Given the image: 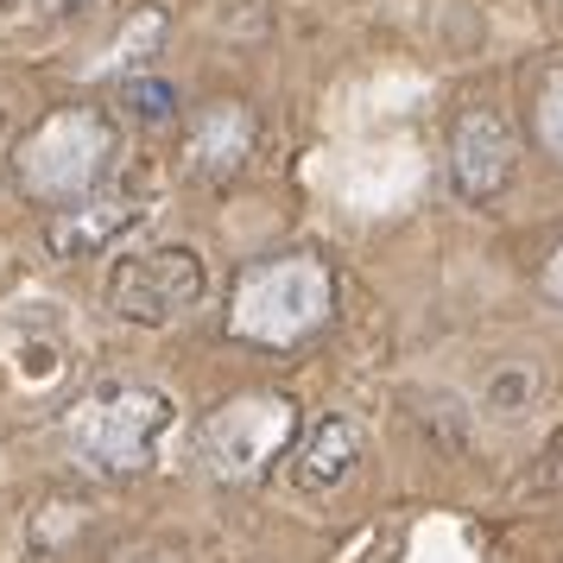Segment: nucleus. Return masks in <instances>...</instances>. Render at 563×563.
<instances>
[{
	"label": "nucleus",
	"instance_id": "obj_3",
	"mask_svg": "<svg viewBox=\"0 0 563 563\" xmlns=\"http://www.w3.org/2000/svg\"><path fill=\"white\" fill-rule=\"evenodd\" d=\"M291 437H298V406L285 393H241L203 418L197 456L216 482H260L273 456L291 450Z\"/></svg>",
	"mask_w": 563,
	"mask_h": 563
},
{
	"label": "nucleus",
	"instance_id": "obj_8",
	"mask_svg": "<svg viewBox=\"0 0 563 563\" xmlns=\"http://www.w3.org/2000/svg\"><path fill=\"white\" fill-rule=\"evenodd\" d=\"M0 367L13 374V393H20V399H32V393H52V386L64 380L70 367H77V355H70L64 330L38 323V317H7Z\"/></svg>",
	"mask_w": 563,
	"mask_h": 563
},
{
	"label": "nucleus",
	"instance_id": "obj_15",
	"mask_svg": "<svg viewBox=\"0 0 563 563\" xmlns=\"http://www.w3.org/2000/svg\"><path fill=\"white\" fill-rule=\"evenodd\" d=\"M544 291H551V298H563V247L551 254V266H544Z\"/></svg>",
	"mask_w": 563,
	"mask_h": 563
},
{
	"label": "nucleus",
	"instance_id": "obj_11",
	"mask_svg": "<svg viewBox=\"0 0 563 563\" xmlns=\"http://www.w3.org/2000/svg\"><path fill=\"white\" fill-rule=\"evenodd\" d=\"M158 38H165V20H158V13H140V20L114 38V57H108L102 70H133V64H146Z\"/></svg>",
	"mask_w": 563,
	"mask_h": 563
},
{
	"label": "nucleus",
	"instance_id": "obj_7",
	"mask_svg": "<svg viewBox=\"0 0 563 563\" xmlns=\"http://www.w3.org/2000/svg\"><path fill=\"white\" fill-rule=\"evenodd\" d=\"M153 216V197L146 190H128V184H114L102 197H89V203L64 209L52 222V254L57 260H82V254H108V247H121L140 222Z\"/></svg>",
	"mask_w": 563,
	"mask_h": 563
},
{
	"label": "nucleus",
	"instance_id": "obj_12",
	"mask_svg": "<svg viewBox=\"0 0 563 563\" xmlns=\"http://www.w3.org/2000/svg\"><path fill=\"white\" fill-rule=\"evenodd\" d=\"M538 140H544V153L563 165V64L544 77V89H538Z\"/></svg>",
	"mask_w": 563,
	"mask_h": 563
},
{
	"label": "nucleus",
	"instance_id": "obj_9",
	"mask_svg": "<svg viewBox=\"0 0 563 563\" xmlns=\"http://www.w3.org/2000/svg\"><path fill=\"white\" fill-rule=\"evenodd\" d=\"M355 468H361V431L342 411H323L305 431V443L291 450V487L298 494H335Z\"/></svg>",
	"mask_w": 563,
	"mask_h": 563
},
{
	"label": "nucleus",
	"instance_id": "obj_5",
	"mask_svg": "<svg viewBox=\"0 0 563 563\" xmlns=\"http://www.w3.org/2000/svg\"><path fill=\"white\" fill-rule=\"evenodd\" d=\"M108 310L128 317L140 330H165L184 310L203 298V260L190 247H146V254H121L108 266Z\"/></svg>",
	"mask_w": 563,
	"mask_h": 563
},
{
	"label": "nucleus",
	"instance_id": "obj_14",
	"mask_svg": "<svg viewBox=\"0 0 563 563\" xmlns=\"http://www.w3.org/2000/svg\"><path fill=\"white\" fill-rule=\"evenodd\" d=\"M526 399H532V374H526V367H500L494 386H487V406L500 411V418H512Z\"/></svg>",
	"mask_w": 563,
	"mask_h": 563
},
{
	"label": "nucleus",
	"instance_id": "obj_2",
	"mask_svg": "<svg viewBox=\"0 0 563 563\" xmlns=\"http://www.w3.org/2000/svg\"><path fill=\"white\" fill-rule=\"evenodd\" d=\"M323 317H330V273L310 254L254 266L234 291V335L260 349H298L305 335L323 330Z\"/></svg>",
	"mask_w": 563,
	"mask_h": 563
},
{
	"label": "nucleus",
	"instance_id": "obj_6",
	"mask_svg": "<svg viewBox=\"0 0 563 563\" xmlns=\"http://www.w3.org/2000/svg\"><path fill=\"white\" fill-rule=\"evenodd\" d=\"M450 172H456V190L475 197V203H494V197L512 184V172H519V140H512V128L494 114V108H475V114L456 121Z\"/></svg>",
	"mask_w": 563,
	"mask_h": 563
},
{
	"label": "nucleus",
	"instance_id": "obj_10",
	"mask_svg": "<svg viewBox=\"0 0 563 563\" xmlns=\"http://www.w3.org/2000/svg\"><path fill=\"white\" fill-rule=\"evenodd\" d=\"M247 146H254V121H247V108H209L203 121H197V133H190V172H203V178H229V172H241V158H247Z\"/></svg>",
	"mask_w": 563,
	"mask_h": 563
},
{
	"label": "nucleus",
	"instance_id": "obj_1",
	"mask_svg": "<svg viewBox=\"0 0 563 563\" xmlns=\"http://www.w3.org/2000/svg\"><path fill=\"white\" fill-rule=\"evenodd\" d=\"M172 418H178V406L158 386H146V380L102 386V393H89L70 411V450L89 468H102V475H140V468H153Z\"/></svg>",
	"mask_w": 563,
	"mask_h": 563
},
{
	"label": "nucleus",
	"instance_id": "obj_4",
	"mask_svg": "<svg viewBox=\"0 0 563 563\" xmlns=\"http://www.w3.org/2000/svg\"><path fill=\"white\" fill-rule=\"evenodd\" d=\"M108 146H114V140H108L102 114H89V108H64V114H52V121L20 146V178H26L32 197H45V203H70V197H82L89 184L102 178Z\"/></svg>",
	"mask_w": 563,
	"mask_h": 563
},
{
	"label": "nucleus",
	"instance_id": "obj_13",
	"mask_svg": "<svg viewBox=\"0 0 563 563\" xmlns=\"http://www.w3.org/2000/svg\"><path fill=\"white\" fill-rule=\"evenodd\" d=\"M128 114H140V121H172L178 114V89L172 82H128Z\"/></svg>",
	"mask_w": 563,
	"mask_h": 563
},
{
	"label": "nucleus",
	"instance_id": "obj_16",
	"mask_svg": "<svg viewBox=\"0 0 563 563\" xmlns=\"http://www.w3.org/2000/svg\"><path fill=\"white\" fill-rule=\"evenodd\" d=\"M20 0H0V13H13ZM32 7H52V13H64V7H82V0H32Z\"/></svg>",
	"mask_w": 563,
	"mask_h": 563
}]
</instances>
